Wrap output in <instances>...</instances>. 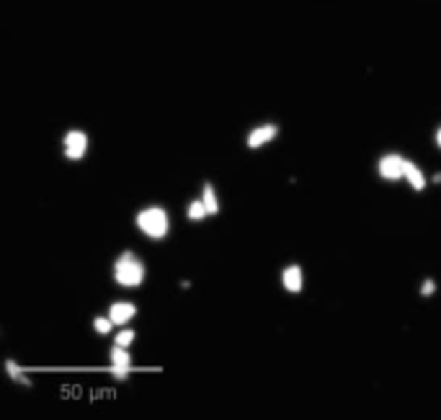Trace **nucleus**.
<instances>
[{
  "label": "nucleus",
  "mask_w": 441,
  "mask_h": 420,
  "mask_svg": "<svg viewBox=\"0 0 441 420\" xmlns=\"http://www.w3.org/2000/svg\"><path fill=\"white\" fill-rule=\"evenodd\" d=\"M135 304L132 302H114L111 309H109V318L114 320V325H127L129 320L135 318Z\"/></svg>",
  "instance_id": "obj_7"
},
{
  "label": "nucleus",
  "mask_w": 441,
  "mask_h": 420,
  "mask_svg": "<svg viewBox=\"0 0 441 420\" xmlns=\"http://www.w3.org/2000/svg\"><path fill=\"white\" fill-rule=\"evenodd\" d=\"M276 135H279V127H276V124H264V127H256L248 135V147L250 150H256V147H261V144L271 142Z\"/></svg>",
  "instance_id": "obj_6"
},
{
  "label": "nucleus",
  "mask_w": 441,
  "mask_h": 420,
  "mask_svg": "<svg viewBox=\"0 0 441 420\" xmlns=\"http://www.w3.org/2000/svg\"><path fill=\"white\" fill-rule=\"evenodd\" d=\"M436 144H439V147H441V129H439V132H436Z\"/></svg>",
  "instance_id": "obj_16"
},
{
  "label": "nucleus",
  "mask_w": 441,
  "mask_h": 420,
  "mask_svg": "<svg viewBox=\"0 0 441 420\" xmlns=\"http://www.w3.org/2000/svg\"><path fill=\"white\" fill-rule=\"evenodd\" d=\"M129 366H132V356L124 346H114L111 348V374L116 381H127Z\"/></svg>",
  "instance_id": "obj_5"
},
{
  "label": "nucleus",
  "mask_w": 441,
  "mask_h": 420,
  "mask_svg": "<svg viewBox=\"0 0 441 420\" xmlns=\"http://www.w3.org/2000/svg\"><path fill=\"white\" fill-rule=\"evenodd\" d=\"M405 168H408V160L398 155V152H390L385 158L379 160V175L385 178V181H400L405 178Z\"/></svg>",
  "instance_id": "obj_3"
},
{
  "label": "nucleus",
  "mask_w": 441,
  "mask_h": 420,
  "mask_svg": "<svg viewBox=\"0 0 441 420\" xmlns=\"http://www.w3.org/2000/svg\"><path fill=\"white\" fill-rule=\"evenodd\" d=\"M186 215H189V219H191V222H199V219H204V217L209 215V209H207V204H204V198H196V201H191Z\"/></svg>",
  "instance_id": "obj_11"
},
{
  "label": "nucleus",
  "mask_w": 441,
  "mask_h": 420,
  "mask_svg": "<svg viewBox=\"0 0 441 420\" xmlns=\"http://www.w3.org/2000/svg\"><path fill=\"white\" fill-rule=\"evenodd\" d=\"M201 198H204V204H207L209 215H217V212H219V201H217V194H215V186H212V183H204V194H201Z\"/></svg>",
  "instance_id": "obj_12"
},
{
  "label": "nucleus",
  "mask_w": 441,
  "mask_h": 420,
  "mask_svg": "<svg viewBox=\"0 0 441 420\" xmlns=\"http://www.w3.org/2000/svg\"><path fill=\"white\" fill-rule=\"evenodd\" d=\"M132 341H135V330H121V333L116 335V343H114V346H124V348H127Z\"/></svg>",
  "instance_id": "obj_14"
},
{
  "label": "nucleus",
  "mask_w": 441,
  "mask_h": 420,
  "mask_svg": "<svg viewBox=\"0 0 441 420\" xmlns=\"http://www.w3.org/2000/svg\"><path fill=\"white\" fill-rule=\"evenodd\" d=\"M405 178H408V183L413 186V191H423L426 189V175H423V170H421L416 163H410V160H408V168H405Z\"/></svg>",
  "instance_id": "obj_9"
},
{
  "label": "nucleus",
  "mask_w": 441,
  "mask_h": 420,
  "mask_svg": "<svg viewBox=\"0 0 441 420\" xmlns=\"http://www.w3.org/2000/svg\"><path fill=\"white\" fill-rule=\"evenodd\" d=\"M111 325H114L111 318H96L93 320V327H96V333H101V335L111 333Z\"/></svg>",
  "instance_id": "obj_13"
},
{
  "label": "nucleus",
  "mask_w": 441,
  "mask_h": 420,
  "mask_svg": "<svg viewBox=\"0 0 441 420\" xmlns=\"http://www.w3.org/2000/svg\"><path fill=\"white\" fill-rule=\"evenodd\" d=\"M6 372H8V377L16 381V384H21V387H32V379L26 377L24 369H21V366L13 361V358H8V361H6Z\"/></svg>",
  "instance_id": "obj_10"
},
{
  "label": "nucleus",
  "mask_w": 441,
  "mask_h": 420,
  "mask_svg": "<svg viewBox=\"0 0 441 420\" xmlns=\"http://www.w3.org/2000/svg\"><path fill=\"white\" fill-rule=\"evenodd\" d=\"M114 276H116V284L127 286V289H135V286L142 284L144 278V266L142 261L137 258L135 253H121L116 266H114Z\"/></svg>",
  "instance_id": "obj_1"
},
{
  "label": "nucleus",
  "mask_w": 441,
  "mask_h": 420,
  "mask_svg": "<svg viewBox=\"0 0 441 420\" xmlns=\"http://www.w3.org/2000/svg\"><path fill=\"white\" fill-rule=\"evenodd\" d=\"M88 150V137L86 132H78V129H72L65 135V155L67 160H81Z\"/></svg>",
  "instance_id": "obj_4"
},
{
  "label": "nucleus",
  "mask_w": 441,
  "mask_h": 420,
  "mask_svg": "<svg viewBox=\"0 0 441 420\" xmlns=\"http://www.w3.org/2000/svg\"><path fill=\"white\" fill-rule=\"evenodd\" d=\"M137 227H140L147 238L161 240L168 235L170 222H168V215L163 212L161 206H150V209H144V212L137 215Z\"/></svg>",
  "instance_id": "obj_2"
},
{
  "label": "nucleus",
  "mask_w": 441,
  "mask_h": 420,
  "mask_svg": "<svg viewBox=\"0 0 441 420\" xmlns=\"http://www.w3.org/2000/svg\"><path fill=\"white\" fill-rule=\"evenodd\" d=\"M433 292H436V284H433L431 278H426L423 286H421V294H423V297H431Z\"/></svg>",
  "instance_id": "obj_15"
},
{
  "label": "nucleus",
  "mask_w": 441,
  "mask_h": 420,
  "mask_svg": "<svg viewBox=\"0 0 441 420\" xmlns=\"http://www.w3.org/2000/svg\"><path fill=\"white\" fill-rule=\"evenodd\" d=\"M281 281H284V289H287V292H292V294L302 292V269H299V266H289V269H284Z\"/></svg>",
  "instance_id": "obj_8"
}]
</instances>
